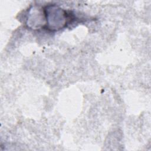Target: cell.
<instances>
[{"label": "cell", "mask_w": 151, "mask_h": 151, "mask_svg": "<svg viewBox=\"0 0 151 151\" xmlns=\"http://www.w3.org/2000/svg\"><path fill=\"white\" fill-rule=\"evenodd\" d=\"M45 24L44 29L49 31H60L67 27L74 19V14L60 6L51 4L43 6Z\"/></svg>", "instance_id": "6da1fadb"}, {"label": "cell", "mask_w": 151, "mask_h": 151, "mask_svg": "<svg viewBox=\"0 0 151 151\" xmlns=\"http://www.w3.org/2000/svg\"><path fill=\"white\" fill-rule=\"evenodd\" d=\"M45 24L43 7L31 6L28 11L26 24L31 29L43 28Z\"/></svg>", "instance_id": "7a4b0ae2"}]
</instances>
